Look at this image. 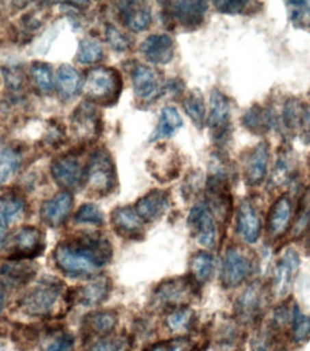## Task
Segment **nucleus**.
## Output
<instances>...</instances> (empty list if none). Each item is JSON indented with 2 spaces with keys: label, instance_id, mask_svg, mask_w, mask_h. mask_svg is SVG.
Segmentation results:
<instances>
[{
  "label": "nucleus",
  "instance_id": "nucleus-1",
  "mask_svg": "<svg viewBox=\"0 0 310 351\" xmlns=\"http://www.w3.org/2000/svg\"><path fill=\"white\" fill-rule=\"evenodd\" d=\"M53 258L57 269L68 276H90L108 265L112 259V245L99 233H85L59 243Z\"/></svg>",
  "mask_w": 310,
  "mask_h": 351
},
{
  "label": "nucleus",
  "instance_id": "nucleus-2",
  "mask_svg": "<svg viewBox=\"0 0 310 351\" xmlns=\"http://www.w3.org/2000/svg\"><path fill=\"white\" fill-rule=\"evenodd\" d=\"M66 287L55 278H47L26 294L19 301L21 308L34 317H51L59 308V304L66 300Z\"/></svg>",
  "mask_w": 310,
  "mask_h": 351
},
{
  "label": "nucleus",
  "instance_id": "nucleus-3",
  "mask_svg": "<svg viewBox=\"0 0 310 351\" xmlns=\"http://www.w3.org/2000/svg\"><path fill=\"white\" fill-rule=\"evenodd\" d=\"M122 77L111 66H95L88 72L83 91L88 101L102 107L114 106L122 91Z\"/></svg>",
  "mask_w": 310,
  "mask_h": 351
},
{
  "label": "nucleus",
  "instance_id": "nucleus-4",
  "mask_svg": "<svg viewBox=\"0 0 310 351\" xmlns=\"http://www.w3.org/2000/svg\"><path fill=\"white\" fill-rule=\"evenodd\" d=\"M256 258L252 251L239 245H230L221 261V284L233 289L246 282L255 274Z\"/></svg>",
  "mask_w": 310,
  "mask_h": 351
},
{
  "label": "nucleus",
  "instance_id": "nucleus-5",
  "mask_svg": "<svg viewBox=\"0 0 310 351\" xmlns=\"http://www.w3.org/2000/svg\"><path fill=\"white\" fill-rule=\"evenodd\" d=\"M85 184L98 196H107L114 192L116 187V169L107 149L99 147L88 158Z\"/></svg>",
  "mask_w": 310,
  "mask_h": 351
},
{
  "label": "nucleus",
  "instance_id": "nucleus-6",
  "mask_svg": "<svg viewBox=\"0 0 310 351\" xmlns=\"http://www.w3.org/2000/svg\"><path fill=\"white\" fill-rule=\"evenodd\" d=\"M196 285L191 276L172 278V280L161 282L153 294V305L157 308L171 310L187 306L196 294Z\"/></svg>",
  "mask_w": 310,
  "mask_h": 351
},
{
  "label": "nucleus",
  "instance_id": "nucleus-7",
  "mask_svg": "<svg viewBox=\"0 0 310 351\" xmlns=\"http://www.w3.org/2000/svg\"><path fill=\"white\" fill-rule=\"evenodd\" d=\"M188 228L191 229L193 237L197 242L207 247V250H213L217 246L218 242V226L217 219L211 212L210 206L207 202H198L193 208H191L187 219Z\"/></svg>",
  "mask_w": 310,
  "mask_h": 351
},
{
  "label": "nucleus",
  "instance_id": "nucleus-8",
  "mask_svg": "<svg viewBox=\"0 0 310 351\" xmlns=\"http://www.w3.org/2000/svg\"><path fill=\"white\" fill-rule=\"evenodd\" d=\"M70 133L77 141L90 144L99 138L102 133V119L95 106L83 101L70 115Z\"/></svg>",
  "mask_w": 310,
  "mask_h": 351
},
{
  "label": "nucleus",
  "instance_id": "nucleus-9",
  "mask_svg": "<svg viewBox=\"0 0 310 351\" xmlns=\"http://www.w3.org/2000/svg\"><path fill=\"white\" fill-rule=\"evenodd\" d=\"M52 178L66 192L78 190L85 184L86 165L77 153H66L53 158L51 165Z\"/></svg>",
  "mask_w": 310,
  "mask_h": 351
},
{
  "label": "nucleus",
  "instance_id": "nucleus-10",
  "mask_svg": "<svg viewBox=\"0 0 310 351\" xmlns=\"http://www.w3.org/2000/svg\"><path fill=\"white\" fill-rule=\"evenodd\" d=\"M266 304V289L259 281L250 282L242 291V294L235 300L234 314L242 324L250 326L256 324V321L261 317Z\"/></svg>",
  "mask_w": 310,
  "mask_h": 351
},
{
  "label": "nucleus",
  "instance_id": "nucleus-11",
  "mask_svg": "<svg viewBox=\"0 0 310 351\" xmlns=\"http://www.w3.org/2000/svg\"><path fill=\"white\" fill-rule=\"evenodd\" d=\"M261 215L252 199H243L235 212V232L246 245H255L261 237Z\"/></svg>",
  "mask_w": 310,
  "mask_h": 351
},
{
  "label": "nucleus",
  "instance_id": "nucleus-12",
  "mask_svg": "<svg viewBox=\"0 0 310 351\" xmlns=\"http://www.w3.org/2000/svg\"><path fill=\"white\" fill-rule=\"evenodd\" d=\"M300 268L299 254L289 247L276 263L272 280V294L276 298H285L290 294L294 278H296Z\"/></svg>",
  "mask_w": 310,
  "mask_h": 351
},
{
  "label": "nucleus",
  "instance_id": "nucleus-13",
  "mask_svg": "<svg viewBox=\"0 0 310 351\" xmlns=\"http://www.w3.org/2000/svg\"><path fill=\"white\" fill-rule=\"evenodd\" d=\"M45 250V237L36 226H22L12 237V254L8 259H34Z\"/></svg>",
  "mask_w": 310,
  "mask_h": 351
},
{
  "label": "nucleus",
  "instance_id": "nucleus-14",
  "mask_svg": "<svg viewBox=\"0 0 310 351\" xmlns=\"http://www.w3.org/2000/svg\"><path fill=\"white\" fill-rule=\"evenodd\" d=\"M131 82L135 95L145 102L155 101L164 94L159 72L148 65L135 64L131 69Z\"/></svg>",
  "mask_w": 310,
  "mask_h": 351
},
{
  "label": "nucleus",
  "instance_id": "nucleus-15",
  "mask_svg": "<svg viewBox=\"0 0 310 351\" xmlns=\"http://www.w3.org/2000/svg\"><path fill=\"white\" fill-rule=\"evenodd\" d=\"M164 10L166 18L172 21L174 23L180 25L185 29H196L203 21L207 10H209V3L194 0V2H166Z\"/></svg>",
  "mask_w": 310,
  "mask_h": 351
},
{
  "label": "nucleus",
  "instance_id": "nucleus-16",
  "mask_svg": "<svg viewBox=\"0 0 310 351\" xmlns=\"http://www.w3.org/2000/svg\"><path fill=\"white\" fill-rule=\"evenodd\" d=\"M230 114L231 104L230 99L217 88L210 93L209 117H207V125L217 140H223L230 131Z\"/></svg>",
  "mask_w": 310,
  "mask_h": 351
},
{
  "label": "nucleus",
  "instance_id": "nucleus-17",
  "mask_svg": "<svg viewBox=\"0 0 310 351\" xmlns=\"http://www.w3.org/2000/svg\"><path fill=\"white\" fill-rule=\"evenodd\" d=\"M148 169L154 178H157L159 182L174 180L181 169L180 154L171 145L162 144L155 149L150 157Z\"/></svg>",
  "mask_w": 310,
  "mask_h": 351
},
{
  "label": "nucleus",
  "instance_id": "nucleus-18",
  "mask_svg": "<svg viewBox=\"0 0 310 351\" xmlns=\"http://www.w3.org/2000/svg\"><path fill=\"white\" fill-rule=\"evenodd\" d=\"M270 158L269 143L261 141L256 147L250 150L243 162L244 170V182L250 187H256L261 184L268 174V166Z\"/></svg>",
  "mask_w": 310,
  "mask_h": 351
},
{
  "label": "nucleus",
  "instance_id": "nucleus-19",
  "mask_svg": "<svg viewBox=\"0 0 310 351\" xmlns=\"http://www.w3.org/2000/svg\"><path fill=\"white\" fill-rule=\"evenodd\" d=\"M292 217H293L292 199L287 195H282L274 200L268 213L266 233H268L269 239L277 241L282 237H285L286 232L290 228Z\"/></svg>",
  "mask_w": 310,
  "mask_h": 351
},
{
  "label": "nucleus",
  "instance_id": "nucleus-20",
  "mask_svg": "<svg viewBox=\"0 0 310 351\" xmlns=\"http://www.w3.org/2000/svg\"><path fill=\"white\" fill-rule=\"evenodd\" d=\"M170 208V193L154 189L140 197L135 203V212L144 223H154L166 215Z\"/></svg>",
  "mask_w": 310,
  "mask_h": 351
},
{
  "label": "nucleus",
  "instance_id": "nucleus-21",
  "mask_svg": "<svg viewBox=\"0 0 310 351\" xmlns=\"http://www.w3.org/2000/svg\"><path fill=\"white\" fill-rule=\"evenodd\" d=\"M140 52L151 64L167 65L174 58L175 43L174 39L167 34H154L144 39L140 45Z\"/></svg>",
  "mask_w": 310,
  "mask_h": 351
},
{
  "label": "nucleus",
  "instance_id": "nucleus-22",
  "mask_svg": "<svg viewBox=\"0 0 310 351\" xmlns=\"http://www.w3.org/2000/svg\"><path fill=\"white\" fill-rule=\"evenodd\" d=\"M73 208V196L70 192L62 190L53 195L49 200L43 202L40 208V217L45 225L51 228L61 226Z\"/></svg>",
  "mask_w": 310,
  "mask_h": 351
},
{
  "label": "nucleus",
  "instance_id": "nucleus-23",
  "mask_svg": "<svg viewBox=\"0 0 310 351\" xmlns=\"http://www.w3.org/2000/svg\"><path fill=\"white\" fill-rule=\"evenodd\" d=\"M122 25L131 32H142L153 22V13L148 3L144 2H120L116 3Z\"/></svg>",
  "mask_w": 310,
  "mask_h": 351
},
{
  "label": "nucleus",
  "instance_id": "nucleus-24",
  "mask_svg": "<svg viewBox=\"0 0 310 351\" xmlns=\"http://www.w3.org/2000/svg\"><path fill=\"white\" fill-rule=\"evenodd\" d=\"M111 223L114 230L122 238H140L144 233V222L131 206L115 208L111 213Z\"/></svg>",
  "mask_w": 310,
  "mask_h": 351
},
{
  "label": "nucleus",
  "instance_id": "nucleus-25",
  "mask_svg": "<svg viewBox=\"0 0 310 351\" xmlns=\"http://www.w3.org/2000/svg\"><path fill=\"white\" fill-rule=\"evenodd\" d=\"M36 274V265L25 259H8L0 265V280L6 287L27 284Z\"/></svg>",
  "mask_w": 310,
  "mask_h": 351
},
{
  "label": "nucleus",
  "instance_id": "nucleus-26",
  "mask_svg": "<svg viewBox=\"0 0 310 351\" xmlns=\"http://www.w3.org/2000/svg\"><path fill=\"white\" fill-rule=\"evenodd\" d=\"M111 292V280L107 275H98L81 285L75 298L83 306H95L105 301Z\"/></svg>",
  "mask_w": 310,
  "mask_h": 351
},
{
  "label": "nucleus",
  "instance_id": "nucleus-27",
  "mask_svg": "<svg viewBox=\"0 0 310 351\" xmlns=\"http://www.w3.org/2000/svg\"><path fill=\"white\" fill-rule=\"evenodd\" d=\"M55 88L62 99H70L81 93L83 88V78L81 72L69 64H62L56 69Z\"/></svg>",
  "mask_w": 310,
  "mask_h": 351
},
{
  "label": "nucleus",
  "instance_id": "nucleus-28",
  "mask_svg": "<svg viewBox=\"0 0 310 351\" xmlns=\"http://www.w3.org/2000/svg\"><path fill=\"white\" fill-rule=\"evenodd\" d=\"M26 212V202L18 192H6L0 196V230L21 222Z\"/></svg>",
  "mask_w": 310,
  "mask_h": 351
},
{
  "label": "nucleus",
  "instance_id": "nucleus-29",
  "mask_svg": "<svg viewBox=\"0 0 310 351\" xmlns=\"http://www.w3.org/2000/svg\"><path fill=\"white\" fill-rule=\"evenodd\" d=\"M277 123L274 112L268 107L255 106L248 108L242 117V124L253 134H264L270 131Z\"/></svg>",
  "mask_w": 310,
  "mask_h": 351
},
{
  "label": "nucleus",
  "instance_id": "nucleus-30",
  "mask_svg": "<svg viewBox=\"0 0 310 351\" xmlns=\"http://www.w3.org/2000/svg\"><path fill=\"white\" fill-rule=\"evenodd\" d=\"M184 121L181 119V115L175 107H164L159 112V119L155 130L153 131V134L150 137V143H155L164 138H170L175 134L177 130H180L183 127Z\"/></svg>",
  "mask_w": 310,
  "mask_h": 351
},
{
  "label": "nucleus",
  "instance_id": "nucleus-31",
  "mask_svg": "<svg viewBox=\"0 0 310 351\" xmlns=\"http://www.w3.org/2000/svg\"><path fill=\"white\" fill-rule=\"evenodd\" d=\"M214 256L209 251H197L190 261V275L197 285L210 281L214 274Z\"/></svg>",
  "mask_w": 310,
  "mask_h": 351
},
{
  "label": "nucleus",
  "instance_id": "nucleus-32",
  "mask_svg": "<svg viewBox=\"0 0 310 351\" xmlns=\"http://www.w3.org/2000/svg\"><path fill=\"white\" fill-rule=\"evenodd\" d=\"M118 324V314L112 310L96 311L86 317V327L91 332L107 337Z\"/></svg>",
  "mask_w": 310,
  "mask_h": 351
},
{
  "label": "nucleus",
  "instance_id": "nucleus-33",
  "mask_svg": "<svg viewBox=\"0 0 310 351\" xmlns=\"http://www.w3.org/2000/svg\"><path fill=\"white\" fill-rule=\"evenodd\" d=\"M21 153L12 147V145L3 144L0 147V186L5 184L10 178L16 174L21 167Z\"/></svg>",
  "mask_w": 310,
  "mask_h": 351
},
{
  "label": "nucleus",
  "instance_id": "nucleus-34",
  "mask_svg": "<svg viewBox=\"0 0 310 351\" xmlns=\"http://www.w3.org/2000/svg\"><path fill=\"white\" fill-rule=\"evenodd\" d=\"M183 108L185 114L190 117V120L193 121V124L201 130L205 121V102L201 91H190L183 99Z\"/></svg>",
  "mask_w": 310,
  "mask_h": 351
},
{
  "label": "nucleus",
  "instance_id": "nucleus-35",
  "mask_svg": "<svg viewBox=\"0 0 310 351\" xmlns=\"http://www.w3.org/2000/svg\"><path fill=\"white\" fill-rule=\"evenodd\" d=\"M303 111H305V107L302 106V102L298 98L286 99L285 106L282 108V117H280V120H282V124L286 128V131L296 133L298 130H300Z\"/></svg>",
  "mask_w": 310,
  "mask_h": 351
},
{
  "label": "nucleus",
  "instance_id": "nucleus-36",
  "mask_svg": "<svg viewBox=\"0 0 310 351\" xmlns=\"http://www.w3.org/2000/svg\"><path fill=\"white\" fill-rule=\"evenodd\" d=\"M103 60V48L101 43L95 39L85 38L81 39L78 52H77V61L81 65H94Z\"/></svg>",
  "mask_w": 310,
  "mask_h": 351
},
{
  "label": "nucleus",
  "instance_id": "nucleus-37",
  "mask_svg": "<svg viewBox=\"0 0 310 351\" xmlns=\"http://www.w3.org/2000/svg\"><path fill=\"white\" fill-rule=\"evenodd\" d=\"M31 80L42 95H48L53 91V74L48 64L34 62L31 66Z\"/></svg>",
  "mask_w": 310,
  "mask_h": 351
},
{
  "label": "nucleus",
  "instance_id": "nucleus-38",
  "mask_svg": "<svg viewBox=\"0 0 310 351\" xmlns=\"http://www.w3.org/2000/svg\"><path fill=\"white\" fill-rule=\"evenodd\" d=\"M194 319V311L188 306H180V308L171 310L166 317V326L172 332L187 331Z\"/></svg>",
  "mask_w": 310,
  "mask_h": 351
},
{
  "label": "nucleus",
  "instance_id": "nucleus-39",
  "mask_svg": "<svg viewBox=\"0 0 310 351\" xmlns=\"http://www.w3.org/2000/svg\"><path fill=\"white\" fill-rule=\"evenodd\" d=\"M290 335L292 340L298 344L305 343L310 339V317L303 314L298 305L293 306Z\"/></svg>",
  "mask_w": 310,
  "mask_h": 351
},
{
  "label": "nucleus",
  "instance_id": "nucleus-40",
  "mask_svg": "<svg viewBox=\"0 0 310 351\" xmlns=\"http://www.w3.org/2000/svg\"><path fill=\"white\" fill-rule=\"evenodd\" d=\"M309 228H310V187L303 193L299 202V209L292 228V235L294 238H299Z\"/></svg>",
  "mask_w": 310,
  "mask_h": 351
},
{
  "label": "nucleus",
  "instance_id": "nucleus-41",
  "mask_svg": "<svg viewBox=\"0 0 310 351\" xmlns=\"http://www.w3.org/2000/svg\"><path fill=\"white\" fill-rule=\"evenodd\" d=\"M293 160L290 158V156L286 153V154H280L277 162H276V166H274V170L272 173V178H270V183L273 186H282L285 183H287L290 179H292V174H293Z\"/></svg>",
  "mask_w": 310,
  "mask_h": 351
},
{
  "label": "nucleus",
  "instance_id": "nucleus-42",
  "mask_svg": "<svg viewBox=\"0 0 310 351\" xmlns=\"http://www.w3.org/2000/svg\"><path fill=\"white\" fill-rule=\"evenodd\" d=\"M105 39L108 45L116 52H127L132 47V39L111 23L105 26Z\"/></svg>",
  "mask_w": 310,
  "mask_h": 351
},
{
  "label": "nucleus",
  "instance_id": "nucleus-43",
  "mask_svg": "<svg viewBox=\"0 0 310 351\" xmlns=\"http://www.w3.org/2000/svg\"><path fill=\"white\" fill-rule=\"evenodd\" d=\"M75 221L83 225H103V215L95 203H83L75 213Z\"/></svg>",
  "mask_w": 310,
  "mask_h": 351
},
{
  "label": "nucleus",
  "instance_id": "nucleus-44",
  "mask_svg": "<svg viewBox=\"0 0 310 351\" xmlns=\"http://www.w3.org/2000/svg\"><path fill=\"white\" fill-rule=\"evenodd\" d=\"M73 343H75V339L72 334L66 331L53 332L47 339L43 351H72Z\"/></svg>",
  "mask_w": 310,
  "mask_h": 351
},
{
  "label": "nucleus",
  "instance_id": "nucleus-45",
  "mask_svg": "<svg viewBox=\"0 0 310 351\" xmlns=\"http://www.w3.org/2000/svg\"><path fill=\"white\" fill-rule=\"evenodd\" d=\"M255 2L247 0H216L214 6L218 12L227 14H246L253 10Z\"/></svg>",
  "mask_w": 310,
  "mask_h": 351
},
{
  "label": "nucleus",
  "instance_id": "nucleus-46",
  "mask_svg": "<svg viewBox=\"0 0 310 351\" xmlns=\"http://www.w3.org/2000/svg\"><path fill=\"white\" fill-rule=\"evenodd\" d=\"M293 306H289V304H280L277 308H274L273 315H272V321L269 324L274 331L283 330L292 323Z\"/></svg>",
  "mask_w": 310,
  "mask_h": 351
},
{
  "label": "nucleus",
  "instance_id": "nucleus-47",
  "mask_svg": "<svg viewBox=\"0 0 310 351\" xmlns=\"http://www.w3.org/2000/svg\"><path fill=\"white\" fill-rule=\"evenodd\" d=\"M146 351H193V343L190 339H175L157 343Z\"/></svg>",
  "mask_w": 310,
  "mask_h": 351
},
{
  "label": "nucleus",
  "instance_id": "nucleus-48",
  "mask_svg": "<svg viewBox=\"0 0 310 351\" xmlns=\"http://www.w3.org/2000/svg\"><path fill=\"white\" fill-rule=\"evenodd\" d=\"M127 341L120 337L102 339L96 341L88 351H125Z\"/></svg>",
  "mask_w": 310,
  "mask_h": 351
},
{
  "label": "nucleus",
  "instance_id": "nucleus-49",
  "mask_svg": "<svg viewBox=\"0 0 310 351\" xmlns=\"http://www.w3.org/2000/svg\"><path fill=\"white\" fill-rule=\"evenodd\" d=\"M300 130H302V134H303V140L306 143H310V106H307L303 111Z\"/></svg>",
  "mask_w": 310,
  "mask_h": 351
},
{
  "label": "nucleus",
  "instance_id": "nucleus-50",
  "mask_svg": "<svg viewBox=\"0 0 310 351\" xmlns=\"http://www.w3.org/2000/svg\"><path fill=\"white\" fill-rule=\"evenodd\" d=\"M3 304H5V295H3V291L0 289V313L3 310Z\"/></svg>",
  "mask_w": 310,
  "mask_h": 351
},
{
  "label": "nucleus",
  "instance_id": "nucleus-51",
  "mask_svg": "<svg viewBox=\"0 0 310 351\" xmlns=\"http://www.w3.org/2000/svg\"><path fill=\"white\" fill-rule=\"evenodd\" d=\"M3 242H5V230H0V247H2Z\"/></svg>",
  "mask_w": 310,
  "mask_h": 351
},
{
  "label": "nucleus",
  "instance_id": "nucleus-52",
  "mask_svg": "<svg viewBox=\"0 0 310 351\" xmlns=\"http://www.w3.org/2000/svg\"><path fill=\"white\" fill-rule=\"evenodd\" d=\"M307 245L310 246V232H309V237H307Z\"/></svg>",
  "mask_w": 310,
  "mask_h": 351
}]
</instances>
